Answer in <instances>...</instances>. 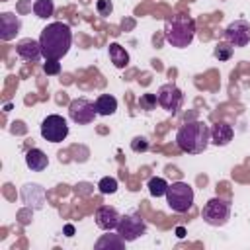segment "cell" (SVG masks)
<instances>
[{"mask_svg":"<svg viewBox=\"0 0 250 250\" xmlns=\"http://www.w3.org/2000/svg\"><path fill=\"white\" fill-rule=\"evenodd\" d=\"M16 53H18L20 59H23V61H27V62H35V61H39V59L43 57L41 43L35 41V39H31V37L18 41V45H16Z\"/></svg>","mask_w":250,"mask_h":250,"instance_id":"obj_12","label":"cell"},{"mask_svg":"<svg viewBox=\"0 0 250 250\" xmlns=\"http://www.w3.org/2000/svg\"><path fill=\"white\" fill-rule=\"evenodd\" d=\"M98 189H100V193H104V195H107V193H115V191H117V180L105 176V178L100 180Z\"/></svg>","mask_w":250,"mask_h":250,"instance_id":"obj_21","label":"cell"},{"mask_svg":"<svg viewBox=\"0 0 250 250\" xmlns=\"http://www.w3.org/2000/svg\"><path fill=\"white\" fill-rule=\"evenodd\" d=\"M195 37V21L191 16L188 14H176L166 18L164 21V39L176 47V49H184L188 45H191Z\"/></svg>","mask_w":250,"mask_h":250,"instance_id":"obj_3","label":"cell"},{"mask_svg":"<svg viewBox=\"0 0 250 250\" xmlns=\"http://www.w3.org/2000/svg\"><path fill=\"white\" fill-rule=\"evenodd\" d=\"M96 115H98L96 104L90 102L88 98H76L68 105V117L76 125H88V123H92L96 119Z\"/></svg>","mask_w":250,"mask_h":250,"instance_id":"obj_9","label":"cell"},{"mask_svg":"<svg viewBox=\"0 0 250 250\" xmlns=\"http://www.w3.org/2000/svg\"><path fill=\"white\" fill-rule=\"evenodd\" d=\"M123 242H125V240H123L121 236H119L117 240H113V238H109V236L105 234V236H102V238L96 242V248H104V246H107V244H109V246H115V248L119 250V248H123Z\"/></svg>","mask_w":250,"mask_h":250,"instance_id":"obj_24","label":"cell"},{"mask_svg":"<svg viewBox=\"0 0 250 250\" xmlns=\"http://www.w3.org/2000/svg\"><path fill=\"white\" fill-rule=\"evenodd\" d=\"M39 43H41V51L45 59L61 61L72 45V29L68 23L53 21L47 27H43Z\"/></svg>","mask_w":250,"mask_h":250,"instance_id":"obj_1","label":"cell"},{"mask_svg":"<svg viewBox=\"0 0 250 250\" xmlns=\"http://www.w3.org/2000/svg\"><path fill=\"white\" fill-rule=\"evenodd\" d=\"M68 135V125H66V119L57 115V113H51L47 115L43 121H41V137L49 143H61L64 141Z\"/></svg>","mask_w":250,"mask_h":250,"instance_id":"obj_7","label":"cell"},{"mask_svg":"<svg viewBox=\"0 0 250 250\" xmlns=\"http://www.w3.org/2000/svg\"><path fill=\"white\" fill-rule=\"evenodd\" d=\"M115 230L125 242H133L146 232V223L139 213H127V215H121Z\"/></svg>","mask_w":250,"mask_h":250,"instance_id":"obj_6","label":"cell"},{"mask_svg":"<svg viewBox=\"0 0 250 250\" xmlns=\"http://www.w3.org/2000/svg\"><path fill=\"white\" fill-rule=\"evenodd\" d=\"M232 45L229 43V41H219L217 45H215V51H213V55H215V59H219V61H229L230 57H232Z\"/></svg>","mask_w":250,"mask_h":250,"instance_id":"obj_20","label":"cell"},{"mask_svg":"<svg viewBox=\"0 0 250 250\" xmlns=\"http://www.w3.org/2000/svg\"><path fill=\"white\" fill-rule=\"evenodd\" d=\"M156 104H158L156 94H143V96L139 98V107L145 109V111H152V109L156 107Z\"/></svg>","mask_w":250,"mask_h":250,"instance_id":"obj_22","label":"cell"},{"mask_svg":"<svg viewBox=\"0 0 250 250\" xmlns=\"http://www.w3.org/2000/svg\"><path fill=\"white\" fill-rule=\"evenodd\" d=\"M94 219H96V225H98L102 230H113V229L117 227L121 215H119V211H117L115 207H111V205H100V207L96 209Z\"/></svg>","mask_w":250,"mask_h":250,"instance_id":"obj_11","label":"cell"},{"mask_svg":"<svg viewBox=\"0 0 250 250\" xmlns=\"http://www.w3.org/2000/svg\"><path fill=\"white\" fill-rule=\"evenodd\" d=\"M53 12H55V2L53 0H35L33 2V14L37 18L45 20V18L53 16Z\"/></svg>","mask_w":250,"mask_h":250,"instance_id":"obj_19","label":"cell"},{"mask_svg":"<svg viewBox=\"0 0 250 250\" xmlns=\"http://www.w3.org/2000/svg\"><path fill=\"white\" fill-rule=\"evenodd\" d=\"M107 51H109V59H111V62H113L115 68L129 66V53L125 51V47H121L119 43H109Z\"/></svg>","mask_w":250,"mask_h":250,"instance_id":"obj_16","label":"cell"},{"mask_svg":"<svg viewBox=\"0 0 250 250\" xmlns=\"http://www.w3.org/2000/svg\"><path fill=\"white\" fill-rule=\"evenodd\" d=\"M166 203L176 213H186L193 205V188L188 182H174L166 189Z\"/></svg>","mask_w":250,"mask_h":250,"instance_id":"obj_4","label":"cell"},{"mask_svg":"<svg viewBox=\"0 0 250 250\" xmlns=\"http://www.w3.org/2000/svg\"><path fill=\"white\" fill-rule=\"evenodd\" d=\"M156 98H158V105L168 111V113H178V109L182 107L184 104V94L182 90L174 84V82H168V84H162L156 92Z\"/></svg>","mask_w":250,"mask_h":250,"instance_id":"obj_8","label":"cell"},{"mask_svg":"<svg viewBox=\"0 0 250 250\" xmlns=\"http://www.w3.org/2000/svg\"><path fill=\"white\" fill-rule=\"evenodd\" d=\"M94 104H96L98 115H113V113L117 111V100H115L111 94H102V96H98V100H96Z\"/></svg>","mask_w":250,"mask_h":250,"instance_id":"obj_17","label":"cell"},{"mask_svg":"<svg viewBox=\"0 0 250 250\" xmlns=\"http://www.w3.org/2000/svg\"><path fill=\"white\" fill-rule=\"evenodd\" d=\"M25 164L31 172H43L49 166V158L41 148H29L25 152Z\"/></svg>","mask_w":250,"mask_h":250,"instance_id":"obj_15","label":"cell"},{"mask_svg":"<svg viewBox=\"0 0 250 250\" xmlns=\"http://www.w3.org/2000/svg\"><path fill=\"white\" fill-rule=\"evenodd\" d=\"M232 135H234L232 127L225 121H217L211 127V143L217 146H227L232 141Z\"/></svg>","mask_w":250,"mask_h":250,"instance_id":"obj_14","label":"cell"},{"mask_svg":"<svg viewBox=\"0 0 250 250\" xmlns=\"http://www.w3.org/2000/svg\"><path fill=\"white\" fill-rule=\"evenodd\" d=\"M96 10H98L100 16H109L113 12V4H111V0H98Z\"/></svg>","mask_w":250,"mask_h":250,"instance_id":"obj_26","label":"cell"},{"mask_svg":"<svg viewBox=\"0 0 250 250\" xmlns=\"http://www.w3.org/2000/svg\"><path fill=\"white\" fill-rule=\"evenodd\" d=\"M21 29V20L12 14V12H2L0 14V39L10 41L16 37V33Z\"/></svg>","mask_w":250,"mask_h":250,"instance_id":"obj_13","label":"cell"},{"mask_svg":"<svg viewBox=\"0 0 250 250\" xmlns=\"http://www.w3.org/2000/svg\"><path fill=\"white\" fill-rule=\"evenodd\" d=\"M168 182L164 180V178H158V176H154V178H150L148 180V184H146V188H148V193L152 195V197H162V195H166V189H168Z\"/></svg>","mask_w":250,"mask_h":250,"instance_id":"obj_18","label":"cell"},{"mask_svg":"<svg viewBox=\"0 0 250 250\" xmlns=\"http://www.w3.org/2000/svg\"><path fill=\"white\" fill-rule=\"evenodd\" d=\"M43 72L49 74V76L59 74V72H61V62L55 61V59H45V62H43Z\"/></svg>","mask_w":250,"mask_h":250,"instance_id":"obj_23","label":"cell"},{"mask_svg":"<svg viewBox=\"0 0 250 250\" xmlns=\"http://www.w3.org/2000/svg\"><path fill=\"white\" fill-rule=\"evenodd\" d=\"M225 41L232 47H246L250 43V23L246 20H234L225 29Z\"/></svg>","mask_w":250,"mask_h":250,"instance_id":"obj_10","label":"cell"},{"mask_svg":"<svg viewBox=\"0 0 250 250\" xmlns=\"http://www.w3.org/2000/svg\"><path fill=\"white\" fill-rule=\"evenodd\" d=\"M211 143V127L203 121L184 123L176 133V145L182 152L201 154Z\"/></svg>","mask_w":250,"mask_h":250,"instance_id":"obj_2","label":"cell"},{"mask_svg":"<svg viewBox=\"0 0 250 250\" xmlns=\"http://www.w3.org/2000/svg\"><path fill=\"white\" fill-rule=\"evenodd\" d=\"M176 232H178V236H180V238H182V236H184V232H186V230H184V229H182V227H178V230H176Z\"/></svg>","mask_w":250,"mask_h":250,"instance_id":"obj_28","label":"cell"},{"mask_svg":"<svg viewBox=\"0 0 250 250\" xmlns=\"http://www.w3.org/2000/svg\"><path fill=\"white\" fill-rule=\"evenodd\" d=\"M203 221L211 227H223L229 223L230 219V203L223 197H211L205 205H203Z\"/></svg>","mask_w":250,"mask_h":250,"instance_id":"obj_5","label":"cell"},{"mask_svg":"<svg viewBox=\"0 0 250 250\" xmlns=\"http://www.w3.org/2000/svg\"><path fill=\"white\" fill-rule=\"evenodd\" d=\"M131 150L133 152H146L148 150V141L145 137H135L131 141Z\"/></svg>","mask_w":250,"mask_h":250,"instance_id":"obj_25","label":"cell"},{"mask_svg":"<svg viewBox=\"0 0 250 250\" xmlns=\"http://www.w3.org/2000/svg\"><path fill=\"white\" fill-rule=\"evenodd\" d=\"M64 232H66V236H72V234H74V227H72V225H66V227H64Z\"/></svg>","mask_w":250,"mask_h":250,"instance_id":"obj_27","label":"cell"}]
</instances>
